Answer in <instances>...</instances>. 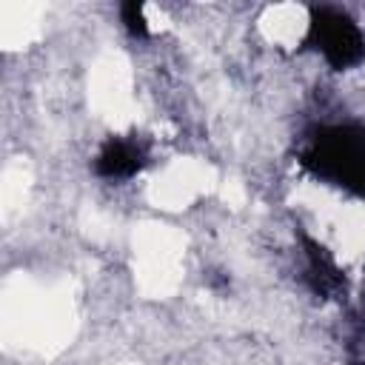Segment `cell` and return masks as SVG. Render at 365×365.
I'll return each instance as SVG.
<instances>
[{"label": "cell", "instance_id": "cell-2", "mask_svg": "<svg viewBox=\"0 0 365 365\" xmlns=\"http://www.w3.org/2000/svg\"><path fill=\"white\" fill-rule=\"evenodd\" d=\"M308 43L322 51L334 68H351L365 57V37L354 20L336 9H314L308 26Z\"/></svg>", "mask_w": 365, "mask_h": 365}, {"label": "cell", "instance_id": "cell-1", "mask_svg": "<svg viewBox=\"0 0 365 365\" xmlns=\"http://www.w3.org/2000/svg\"><path fill=\"white\" fill-rule=\"evenodd\" d=\"M305 165L322 180L365 194V131L354 125L325 128L305 154Z\"/></svg>", "mask_w": 365, "mask_h": 365}, {"label": "cell", "instance_id": "cell-4", "mask_svg": "<svg viewBox=\"0 0 365 365\" xmlns=\"http://www.w3.org/2000/svg\"><path fill=\"white\" fill-rule=\"evenodd\" d=\"M120 14H123V23H125L128 34H134V37H145L148 34V23H145V14H143L140 3H125L120 9Z\"/></svg>", "mask_w": 365, "mask_h": 365}, {"label": "cell", "instance_id": "cell-3", "mask_svg": "<svg viewBox=\"0 0 365 365\" xmlns=\"http://www.w3.org/2000/svg\"><path fill=\"white\" fill-rule=\"evenodd\" d=\"M145 163V151L131 140H108L97 157V174L108 180H125Z\"/></svg>", "mask_w": 365, "mask_h": 365}]
</instances>
